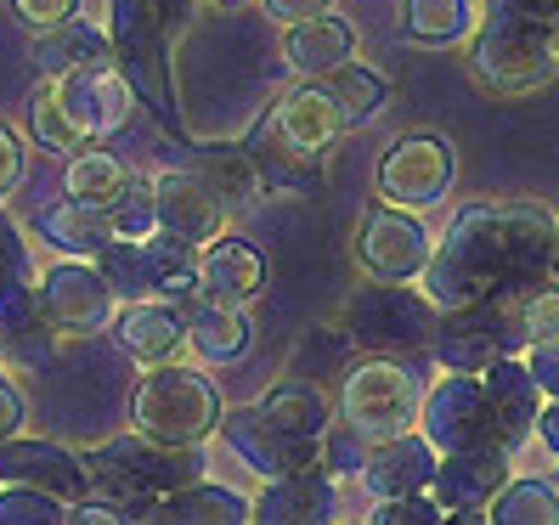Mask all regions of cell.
Listing matches in <instances>:
<instances>
[{"mask_svg": "<svg viewBox=\"0 0 559 525\" xmlns=\"http://www.w3.org/2000/svg\"><path fill=\"white\" fill-rule=\"evenodd\" d=\"M418 288L436 311L509 300L514 272H509V243H503L498 204H464L447 220V232L436 238V254H430V266H424Z\"/></svg>", "mask_w": 559, "mask_h": 525, "instance_id": "1", "label": "cell"}, {"mask_svg": "<svg viewBox=\"0 0 559 525\" xmlns=\"http://www.w3.org/2000/svg\"><path fill=\"white\" fill-rule=\"evenodd\" d=\"M204 469H210L204 446H164V441H147L136 430L85 452L91 498L124 509V520H142L164 491H181L192 480H204Z\"/></svg>", "mask_w": 559, "mask_h": 525, "instance_id": "2", "label": "cell"}, {"mask_svg": "<svg viewBox=\"0 0 559 525\" xmlns=\"http://www.w3.org/2000/svg\"><path fill=\"white\" fill-rule=\"evenodd\" d=\"M221 390L210 384V373L181 368V362H158L136 379L130 390V423L136 435L164 441V446H204L221 423Z\"/></svg>", "mask_w": 559, "mask_h": 525, "instance_id": "3", "label": "cell"}, {"mask_svg": "<svg viewBox=\"0 0 559 525\" xmlns=\"http://www.w3.org/2000/svg\"><path fill=\"white\" fill-rule=\"evenodd\" d=\"M469 74L491 96H537L559 80V35L537 17H480L469 35Z\"/></svg>", "mask_w": 559, "mask_h": 525, "instance_id": "4", "label": "cell"}, {"mask_svg": "<svg viewBox=\"0 0 559 525\" xmlns=\"http://www.w3.org/2000/svg\"><path fill=\"white\" fill-rule=\"evenodd\" d=\"M418 407H424V379L396 356H368L340 384V418L368 441L418 430Z\"/></svg>", "mask_w": 559, "mask_h": 525, "instance_id": "5", "label": "cell"}, {"mask_svg": "<svg viewBox=\"0 0 559 525\" xmlns=\"http://www.w3.org/2000/svg\"><path fill=\"white\" fill-rule=\"evenodd\" d=\"M436 317L441 311L424 300V288H413V283H368V288H356L345 300V311H340L350 345L379 350V356L430 345Z\"/></svg>", "mask_w": 559, "mask_h": 525, "instance_id": "6", "label": "cell"}, {"mask_svg": "<svg viewBox=\"0 0 559 525\" xmlns=\"http://www.w3.org/2000/svg\"><path fill=\"white\" fill-rule=\"evenodd\" d=\"M452 176H457V158H452V142L441 130H407L379 158V199L424 215V210L447 204Z\"/></svg>", "mask_w": 559, "mask_h": 525, "instance_id": "7", "label": "cell"}, {"mask_svg": "<svg viewBox=\"0 0 559 525\" xmlns=\"http://www.w3.org/2000/svg\"><path fill=\"white\" fill-rule=\"evenodd\" d=\"M35 294H40L46 327H57V334H103L119 317V294L96 260H74V254L51 260V266L35 272Z\"/></svg>", "mask_w": 559, "mask_h": 525, "instance_id": "8", "label": "cell"}, {"mask_svg": "<svg viewBox=\"0 0 559 525\" xmlns=\"http://www.w3.org/2000/svg\"><path fill=\"white\" fill-rule=\"evenodd\" d=\"M430 254H436V232L413 210H396L379 199L356 220V266L373 283H418Z\"/></svg>", "mask_w": 559, "mask_h": 525, "instance_id": "9", "label": "cell"}, {"mask_svg": "<svg viewBox=\"0 0 559 525\" xmlns=\"http://www.w3.org/2000/svg\"><path fill=\"white\" fill-rule=\"evenodd\" d=\"M418 435L430 441L441 457L498 441V418H491V402H486L480 373H441L436 384H424ZM498 446H503V441H498Z\"/></svg>", "mask_w": 559, "mask_h": 525, "instance_id": "10", "label": "cell"}, {"mask_svg": "<svg viewBox=\"0 0 559 525\" xmlns=\"http://www.w3.org/2000/svg\"><path fill=\"white\" fill-rule=\"evenodd\" d=\"M430 350L441 373H486L498 356H520V322L503 300H486V306H464V311H441L436 317V334Z\"/></svg>", "mask_w": 559, "mask_h": 525, "instance_id": "11", "label": "cell"}, {"mask_svg": "<svg viewBox=\"0 0 559 525\" xmlns=\"http://www.w3.org/2000/svg\"><path fill=\"white\" fill-rule=\"evenodd\" d=\"M215 435H221L226 452H233L243 469H254L260 480H283V475H300V469L322 464V446H317V441L283 435L260 407H226L221 423H215Z\"/></svg>", "mask_w": 559, "mask_h": 525, "instance_id": "12", "label": "cell"}, {"mask_svg": "<svg viewBox=\"0 0 559 525\" xmlns=\"http://www.w3.org/2000/svg\"><path fill=\"white\" fill-rule=\"evenodd\" d=\"M153 215H158L164 238H181L192 249L215 243L226 232V220H233L226 204L192 170H181V164H176V170H164V176H153Z\"/></svg>", "mask_w": 559, "mask_h": 525, "instance_id": "13", "label": "cell"}, {"mask_svg": "<svg viewBox=\"0 0 559 525\" xmlns=\"http://www.w3.org/2000/svg\"><path fill=\"white\" fill-rule=\"evenodd\" d=\"M0 486H35V491H51V498L69 503V509L91 498L85 457H74L69 446H57V441H28V435L0 441Z\"/></svg>", "mask_w": 559, "mask_h": 525, "instance_id": "14", "label": "cell"}, {"mask_svg": "<svg viewBox=\"0 0 559 525\" xmlns=\"http://www.w3.org/2000/svg\"><path fill=\"white\" fill-rule=\"evenodd\" d=\"M57 91H62V108H69V119H74V130L85 142L119 136V130L130 124V114H136V91H130V80L114 69V62L57 80Z\"/></svg>", "mask_w": 559, "mask_h": 525, "instance_id": "15", "label": "cell"}, {"mask_svg": "<svg viewBox=\"0 0 559 525\" xmlns=\"http://www.w3.org/2000/svg\"><path fill=\"white\" fill-rule=\"evenodd\" d=\"M514 475V452L509 446H469V452H447L436 464V480H430V498L457 514V509H486L498 491L509 486Z\"/></svg>", "mask_w": 559, "mask_h": 525, "instance_id": "16", "label": "cell"}, {"mask_svg": "<svg viewBox=\"0 0 559 525\" xmlns=\"http://www.w3.org/2000/svg\"><path fill=\"white\" fill-rule=\"evenodd\" d=\"M334 520H340V486L322 464L266 480V491L254 498V514H249V525H334Z\"/></svg>", "mask_w": 559, "mask_h": 525, "instance_id": "17", "label": "cell"}, {"mask_svg": "<svg viewBox=\"0 0 559 525\" xmlns=\"http://www.w3.org/2000/svg\"><path fill=\"white\" fill-rule=\"evenodd\" d=\"M272 124H277V136L288 147H300L306 158H328L340 142H345V119L334 108V96H328L322 80H300L288 96H277V108H272Z\"/></svg>", "mask_w": 559, "mask_h": 525, "instance_id": "18", "label": "cell"}, {"mask_svg": "<svg viewBox=\"0 0 559 525\" xmlns=\"http://www.w3.org/2000/svg\"><path fill=\"white\" fill-rule=\"evenodd\" d=\"M436 464H441V452L424 441L418 430H407V435L373 441L368 457H361L356 480L368 486V498H413V491H430Z\"/></svg>", "mask_w": 559, "mask_h": 525, "instance_id": "19", "label": "cell"}, {"mask_svg": "<svg viewBox=\"0 0 559 525\" xmlns=\"http://www.w3.org/2000/svg\"><path fill=\"white\" fill-rule=\"evenodd\" d=\"M480 384H486L491 418H498V441L509 452H520L537 435V413H543V390H537L532 368H525V356H498V362L480 373Z\"/></svg>", "mask_w": 559, "mask_h": 525, "instance_id": "20", "label": "cell"}, {"mask_svg": "<svg viewBox=\"0 0 559 525\" xmlns=\"http://www.w3.org/2000/svg\"><path fill=\"white\" fill-rule=\"evenodd\" d=\"M498 215H503V243H509V272H514V294H509V300H520L525 288L548 283V266H554V220L559 215H548L537 199H509V204H498Z\"/></svg>", "mask_w": 559, "mask_h": 525, "instance_id": "21", "label": "cell"}, {"mask_svg": "<svg viewBox=\"0 0 559 525\" xmlns=\"http://www.w3.org/2000/svg\"><path fill=\"white\" fill-rule=\"evenodd\" d=\"M114 339H119L124 356H136L142 368L181 362V350H187V311L170 306V300H130L114 317Z\"/></svg>", "mask_w": 559, "mask_h": 525, "instance_id": "22", "label": "cell"}, {"mask_svg": "<svg viewBox=\"0 0 559 525\" xmlns=\"http://www.w3.org/2000/svg\"><path fill=\"white\" fill-rule=\"evenodd\" d=\"M260 283H266V260H260L254 243L243 238H215L199 249V300L210 306H243L260 294Z\"/></svg>", "mask_w": 559, "mask_h": 525, "instance_id": "23", "label": "cell"}, {"mask_svg": "<svg viewBox=\"0 0 559 525\" xmlns=\"http://www.w3.org/2000/svg\"><path fill=\"white\" fill-rule=\"evenodd\" d=\"M28 62H35L46 80H69L80 69H103V62H114V40H108V28L91 23V17H62V23H51V28L35 35Z\"/></svg>", "mask_w": 559, "mask_h": 525, "instance_id": "24", "label": "cell"}, {"mask_svg": "<svg viewBox=\"0 0 559 525\" xmlns=\"http://www.w3.org/2000/svg\"><path fill=\"white\" fill-rule=\"evenodd\" d=\"M254 498H243L238 486H221V480H192L181 491H164V498L130 525H249Z\"/></svg>", "mask_w": 559, "mask_h": 525, "instance_id": "25", "label": "cell"}, {"mask_svg": "<svg viewBox=\"0 0 559 525\" xmlns=\"http://www.w3.org/2000/svg\"><path fill=\"white\" fill-rule=\"evenodd\" d=\"M283 62L300 80H328L334 69L356 62V28L334 12H317L306 23H288V40H283Z\"/></svg>", "mask_w": 559, "mask_h": 525, "instance_id": "26", "label": "cell"}, {"mask_svg": "<svg viewBox=\"0 0 559 525\" xmlns=\"http://www.w3.org/2000/svg\"><path fill=\"white\" fill-rule=\"evenodd\" d=\"M243 153H249L254 176H260V192H294V199H306V192H317V181H322V158H306L300 147H288L277 136L272 114L254 124V136H249Z\"/></svg>", "mask_w": 559, "mask_h": 525, "instance_id": "27", "label": "cell"}, {"mask_svg": "<svg viewBox=\"0 0 559 525\" xmlns=\"http://www.w3.org/2000/svg\"><path fill=\"white\" fill-rule=\"evenodd\" d=\"M249 317L243 306H210L199 300L187 311V350L199 356V362L210 368H226V362H238V356H249Z\"/></svg>", "mask_w": 559, "mask_h": 525, "instance_id": "28", "label": "cell"}, {"mask_svg": "<svg viewBox=\"0 0 559 525\" xmlns=\"http://www.w3.org/2000/svg\"><path fill=\"white\" fill-rule=\"evenodd\" d=\"M130 164L119 158V153H108V147H80V153H69V176H62V199H74V204H85V210H114L119 204V192L130 187Z\"/></svg>", "mask_w": 559, "mask_h": 525, "instance_id": "29", "label": "cell"}, {"mask_svg": "<svg viewBox=\"0 0 559 525\" xmlns=\"http://www.w3.org/2000/svg\"><path fill=\"white\" fill-rule=\"evenodd\" d=\"M181 170L199 176L215 199L226 204V215H238V210H249V204L260 199V176H254L249 153H233V147H192V153L181 158Z\"/></svg>", "mask_w": 559, "mask_h": 525, "instance_id": "30", "label": "cell"}, {"mask_svg": "<svg viewBox=\"0 0 559 525\" xmlns=\"http://www.w3.org/2000/svg\"><path fill=\"white\" fill-rule=\"evenodd\" d=\"M35 232H40L51 249L74 254V260H96V254L114 243L108 215H103V210H85V204H74V199H62V204L40 210V215H35Z\"/></svg>", "mask_w": 559, "mask_h": 525, "instance_id": "31", "label": "cell"}, {"mask_svg": "<svg viewBox=\"0 0 559 525\" xmlns=\"http://www.w3.org/2000/svg\"><path fill=\"white\" fill-rule=\"evenodd\" d=\"M480 28L475 0H402V35L418 46H469Z\"/></svg>", "mask_w": 559, "mask_h": 525, "instance_id": "32", "label": "cell"}, {"mask_svg": "<svg viewBox=\"0 0 559 525\" xmlns=\"http://www.w3.org/2000/svg\"><path fill=\"white\" fill-rule=\"evenodd\" d=\"M254 407L266 413L283 435H294V441H317V446H322V435H328V396H322L317 384H306V379L272 384Z\"/></svg>", "mask_w": 559, "mask_h": 525, "instance_id": "33", "label": "cell"}, {"mask_svg": "<svg viewBox=\"0 0 559 525\" xmlns=\"http://www.w3.org/2000/svg\"><path fill=\"white\" fill-rule=\"evenodd\" d=\"M491 525H559V486L543 475H509V486L486 503Z\"/></svg>", "mask_w": 559, "mask_h": 525, "instance_id": "34", "label": "cell"}, {"mask_svg": "<svg viewBox=\"0 0 559 525\" xmlns=\"http://www.w3.org/2000/svg\"><path fill=\"white\" fill-rule=\"evenodd\" d=\"M328 96H334L340 119L356 130V124H373L384 108H390V80L379 69H368V62H345V69H334L322 80Z\"/></svg>", "mask_w": 559, "mask_h": 525, "instance_id": "35", "label": "cell"}, {"mask_svg": "<svg viewBox=\"0 0 559 525\" xmlns=\"http://www.w3.org/2000/svg\"><path fill=\"white\" fill-rule=\"evenodd\" d=\"M103 277L114 283V294L130 306V300H158V266H153V243H130V238H114L103 254H96Z\"/></svg>", "mask_w": 559, "mask_h": 525, "instance_id": "36", "label": "cell"}, {"mask_svg": "<svg viewBox=\"0 0 559 525\" xmlns=\"http://www.w3.org/2000/svg\"><path fill=\"white\" fill-rule=\"evenodd\" d=\"M28 130H35V142H40L46 153H62V158L85 147V136L74 130L69 108H62L57 80H40V85H35V96H28Z\"/></svg>", "mask_w": 559, "mask_h": 525, "instance_id": "37", "label": "cell"}, {"mask_svg": "<svg viewBox=\"0 0 559 525\" xmlns=\"http://www.w3.org/2000/svg\"><path fill=\"white\" fill-rule=\"evenodd\" d=\"M514 322H520V339L525 345H559V283H537L525 288L520 300H509Z\"/></svg>", "mask_w": 559, "mask_h": 525, "instance_id": "38", "label": "cell"}, {"mask_svg": "<svg viewBox=\"0 0 559 525\" xmlns=\"http://www.w3.org/2000/svg\"><path fill=\"white\" fill-rule=\"evenodd\" d=\"M46 317H40V294H35V277H0V339H28L40 334Z\"/></svg>", "mask_w": 559, "mask_h": 525, "instance_id": "39", "label": "cell"}, {"mask_svg": "<svg viewBox=\"0 0 559 525\" xmlns=\"http://www.w3.org/2000/svg\"><path fill=\"white\" fill-rule=\"evenodd\" d=\"M0 525H69V503L35 486H0Z\"/></svg>", "mask_w": 559, "mask_h": 525, "instance_id": "40", "label": "cell"}, {"mask_svg": "<svg viewBox=\"0 0 559 525\" xmlns=\"http://www.w3.org/2000/svg\"><path fill=\"white\" fill-rule=\"evenodd\" d=\"M108 226H114V238H130V243L153 238V232H158V215H153V181L130 176V187L119 192V204L108 210Z\"/></svg>", "mask_w": 559, "mask_h": 525, "instance_id": "41", "label": "cell"}, {"mask_svg": "<svg viewBox=\"0 0 559 525\" xmlns=\"http://www.w3.org/2000/svg\"><path fill=\"white\" fill-rule=\"evenodd\" d=\"M447 509L430 498V491H413V498H373L368 525H441Z\"/></svg>", "mask_w": 559, "mask_h": 525, "instance_id": "42", "label": "cell"}, {"mask_svg": "<svg viewBox=\"0 0 559 525\" xmlns=\"http://www.w3.org/2000/svg\"><path fill=\"white\" fill-rule=\"evenodd\" d=\"M368 435H356L350 423H340V430L322 435V469L328 475H361V457H368Z\"/></svg>", "mask_w": 559, "mask_h": 525, "instance_id": "43", "label": "cell"}, {"mask_svg": "<svg viewBox=\"0 0 559 525\" xmlns=\"http://www.w3.org/2000/svg\"><path fill=\"white\" fill-rule=\"evenodd\" d=\"M0 277H35V254H28L23 226L0 210Z\"/></svg>", "mask_w": 559, "mask_h": 525, "instance_id": "44", "label": "cell"}, {"mask_svg": "<svg viewBox=\"0 0 559 525\" xmlns=\"http://www.w3.org/2000/svg\"><path fill=\"white\" fill-rule=\"evenodd\" d=\"M23 170H28V153H23V142H17V130L0 119V204H7L12 192L23 187Z\"/></svg>", "mask_w": 559, "mask_h": 525, "instance_id": "45", "label": "cell"}, {"mask_svg": "<svg viewBox=\"0 0 559 525\" xmlns=\"http://www.w3.org/2000/svg\"><path fill=\"white\" fill-rule=\"evenodd\" d=\"M520 356H525V368H532L543 402H559V345H525Z\"/></svg>", "mask_w": 559, "mask_h": 525, "instance_id": "46", "label": "cell"}, {"mask_svg": "<svg viewBox=\"0 0 559 525\" xmlns=\"http://www.w3.org/2000/svg\"><path fill=\"white\" fill-rule=\"evenodd\" d=\"M23 423H28V402H23V390L0 373V441H12L23 435Z\"/></svg>", "mask_w": 559, "mask_h": 525, "instance_id": "47", "label": "cell"}, {"mask_svg": "<svg viewBox=\"0 0 559 525\" xmlns=\"http://www.w3.org/2000/svg\"><path fill=\"white\" fill-rule=\"evenodd\" d=\"M17 17L35 28H51L62 17H80V0H17Z\"/></svg>", "mask_w": 559, "mask_h": 525, "instance_id": "48", "label": "cell"}, {"mask_svg": "<svg viewBox=\"0 0 559 525\" xmlns=\"http://www.w3.org/2000/svg\"><path fill=\"white\" fill-rule=\"evenodd\" d=\"M486 17H537V23H554L559 0H486Z\"/></svg>", "mask_w": 559, "mask_h": 525, "instance_id": "49", "label": "cell"}, {"mask_svg": "<svg viewBox=\"0 0 559 525\" xmlns=\"http://www.w3.org/2000/svg\"><path fill=\"white\" fill-rule=\"evenodd\" d=\"M334 0H260V12H266L272 23H306V17H317V12H328Z\"/></svg>", "mask_w": 559, "mask_h": 525, "instance_id": "50", "label": "cell"}, {"mask_svg": "<svg viewBox=\"0 0 559 525\" xmlns=\"http://www.w3.org/2000/svg\"><path fill=\"white\" fill-rule=\"evenodd\" d=\"M69 525H130V520H124V509H114L103 498H85L69 509Z\"/></svg>", "mask_w": 559, "mask_h": 525, "instance_id": "51", "label": "cell"}, {"mask_svg": "<svg viewBox=\"0 0 559 525\" xmlns=\"http://www.w3.org/2000/svg\"><path fill=\"white\" fill-rule=\"evenodd\" d=\"M537 441H543L548 457H559V402H543V413H537Z\"/></svg>", "mask_w": 559, "mask_h": 525, "instance_id": "52", "label": "cell"}, {"mask_svg": "<svg viewBox=\"0 0 559 525\" xmlns=\"http://www.w3.org/2000/svg\"><path fill=\"white\" fill-rule=\"evenodd\" d=\"M441 525H491V520H486V509H457V514H447Z\"/></svg>", "mask_w": 559, "mask_h": 525, "instance_id": "53", "label": "cell"}, {"mask_svg": "<svg viewBox=\"0 0 559 525\" xmlns=\"http://www.w3.org/2000/svg\"><path fill=\"white\" fill-rule=\"evenodd\" d=\"M548 277L559 283V220H554V266H548Z\"/></svg>", "mask_w": 559, "mask_h": 525, "instance_id": "54", "label": "cell"}, {"mask_svg": "<svg viewBox=\"0 0 559 525\" xmlns=\"http://www.w3.org/2000/svg\"><path fill=\"white\" fill-rule=\"evenodd\" d=\"M153 7H158L164 17H170V12H181V7H187V0H153Z\"/></svg>", "mask_w": 559, "mask_h": 525, "instance_id": "55", "label": "cell"}, {"mask_svg": "<svg viewBox=\"0 0 559 525\" xmlns=\"http://www.w3.org/2000/svg\"><path fill=\"white\" fill-rule=\"evenodd\" d=\"M0 368H7V339H0Z\"/></svg>", "mask_w": 559, "mask_h": 525, "instance_id": "56", "label": "cell"}, {"mask_svg": "<svg viewBox=\"0 0 559 525\" xmlns=\"http://www.w3.org/2000/svg\"><path fill=\"white\" fill-rule=\"evenodd\" d=\"M215 7H243V0H215Z\"/></svg>", "mask_w": 559, "mask_h": 525, "instance_id": "57", "label": "cell"}, {"mask_svg": "<svg viewBox=\"0 0 559 525\" xmlns=\"http://www.w3.org/2000/svg\"><path fill=\"white\" fill-rule=\"evenodd\" d=\"M554 35H559V17H554Z\"/></svg>", "mask_w": 559, "mask_h": 525, "instance_id": "58", "label": "cell"}, {"mask_svg": "<svg viewBox=\"0 0 559 525\" xmlns=\"http://www.w3.org/2000/svg\"><path fill=\"white\" fill-rule=\"evenodd\" d=\"M356 525H368V520H356Z\"/></svg>", "mask_w": 559, "mask_h": 525, "instance_id": "59", "label": "cell"}, {"mask_svg": "<svg viewBox=\"0 0 559 525\" xmlns=\"http://www.w3.org/2000/svg\"><path fill=\"white\" fill-rule=\"evenodd\" d=\"M554 486H559V475H554Z\"/></svg>", "mask_w": 559, "mask_h": 525, "instance_id": "60", "label": "cell"}]
</instances>
